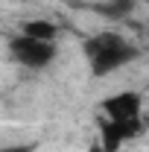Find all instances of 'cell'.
<instances>
[{
	"label": "cell",
	"instance_id": "1",
	"mask_svg": "<svg viewBox=\"0 0 149 152\" xmlns=\"http://www.w3.org/2000/svg\"><path fill=\"white\" fill-rule=\"evenodd\" d=\"M82 53H85L91 76L105 79V76L129 67L131 61H137L140 47L134 41H129L123 32H117V29H102V32H93V35H88L82 41Z\"/></svg>",
	"mask_w": 149,
	"mask_h": 152
},
{
	"label": "cell",
	"instance_id": "2",
	"mask_svg": "<svg viewBox=\"0 0 149 152\" xmlns=\"http://www.w3.org/2000/svg\"><path fill=\"white\" fill-rule=\"evenodd\" d=\"M9 56L15 64H20L23 70H47L58 58V44L56 41H38V38L26 35H12L9 38Z\"/></svg>",
	"mask_w": 149,
	"mask_h": 152
},
{
	"label": "cell",
	"instance_id": "3",
	"mask_svg": "<svg viewBox=\"0 0 149 152\" xmlns=\"http://www.w3.org/2000/svg\"><path fill=\"white\" fill-rule=\"evenodd\" d=\"M96 132H99V146L105 152H120L123 143H129L140 132H146V117L143 114L134 117V120H108V117H99Z\"/></svg>",
	"mask_w": 149,
	"mask_h": 152
},
{
	"label": "cell",
	"instance_id": "4",
	"mask_svg": "<svg viewBox=\"0 0 149 152\" xmlns=\"http://www.w3.org/2000/svg\"><path fill=\"white\" fill-rule=\"evenodd\" d=\"M99 111L108 120H134L143 114V96L137 91H117L99 102Z\"/></svg>",
	"mask_w": 149,
	"mask_h": 152
},
{
	"label": "cell",
	"instance_id": "5",
	"mask_svg": "<svg viewBox=\"0 0 149 152\" xmlns=\"http://www.w3.org/2000/svg\"><path fill=\"white\" fill-rule=\"evenodd\" d=\"M134 9H137V0H99V3H91V12H96L108 20H126Z\"/></svg>",
	"mask_w": 149,
	"mask_h": 152
},
{
	"label": "cell",
	"instance_id": "6",
	"mask_svg": "<svg viewBox=\"0 0 149 152\" xmlns=\"http://www.w3.org/2000/svg\"><path fill=\"white\" fill-rule=\"evenodd\" d=\"M18 32L26 35V38H38V41H56L58 26L53 20H47V18H29V20H23L18 26Z\"/></svg>",
	"mask_w": 149,
	"mask_h": 152
},
{
	"label": "cell",
	"instance_id": "7",
	"mask_svg": "<svg viewBox=\"0 0 149 152\" xmlns=\"http://www.w3.org/2000/svg\"><path fill=\"white\" fill-rule=\"evenodd\" d=\"M0 152H38V143H15V146H3Z\"/></svg>",
	"mask_w": 149,
	"mask_h": 152
},
{
	"label": "cell",
	"instance_id": "8",
	"mask_svg": "<svg viewBox=\"0 0 149 152\" xmlns=\"http://www.w3.org/2000/svg\"><path fill=\"white\" fill-rule=\"evenodd\" d=\"M146 6H149V0H146Z\"/></svg>",
	"mask_w": 149,
	"mask_h": 152
}]
</instances>
